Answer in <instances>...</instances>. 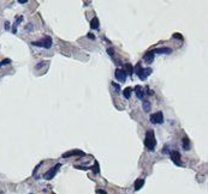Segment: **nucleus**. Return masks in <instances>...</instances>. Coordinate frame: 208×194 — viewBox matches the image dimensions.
Returning a JSON list of instances; mask_svg holds the SVG:
<instances>
[{
  "instance_id": "1",
  "label": "nucleus",
  "mask_w": 208,
  "mask_h": 194,
  "mask_svg": "<svg viewBox=\"0 0 208 194\" xmlns=\"http://www.w3.org/2000/svg\"><path fill=\"white\" fill-rule=\"evenodd\" d=\"M144 145L149 151H154L155 146H156V140H155V135L153 131H148L146 133V139H144Z\"/></svg>"
},
{
  "instance_id": "2",
  "label": "nucleus",
  "mask_w": 208,
  "mask_h": 194,
  "mask_svg": "<svg viewBox=\"0 0 208 194\" xmlns=\"http://www.w3.org/2000/svg\"><path fill=\"white\" fill-rule=\"evenodd\" d=\"M136 72H137V76H138V78H140L141 81H146L148 76L152 73V70H150V68H142L141 64H138V65L136 66Z\"/></svg>"
},
{
  "instance_id": "3",
  "label": "nucleus",
  "mask_w": 208,
  "mask_h": 194,
  "mask_svg": "<svg viewBox=\"0 0 208 194\" xmlns=\"http://www.w3.org/2000/svg\"><path fill=\"white\" fill-rule=\"evenodd\" d=\"M33 46H36V47H45V48H51L52 47V39L47 36V37H45V40L42 41H36V42H33L31 43Z\"/></svg>"
},
{
  "instance_id": "4",
  "label": "nucleus",
  "mask_w": 208,
  "mask_h": 194,
  "mask_svg": "<svg viewBox=\"0 0 208 194\" xmlns=\"http://www.w3.org/2000/svg\"><path fill=\"white\" fill-rule=\"evenodd\" d=\"M60 168V164L58 163V164H55L53 168H51L49 170H48L46 174H43V179H46V180H52L55 174H57V171H58V169Z\"/></svg>"
},
{
  "instance_id": "5",
  "label": "nucleus",
  "mask_w": 208,
  "mask_h": 194,
  "mask_svg": "<svg viewBox=\"0 0 208 194\" xmlns=\"http://www.w3.org/2000/svg\"><path fill=\"white\" fill-rule=\"evenodd\" d=\"M150 122L152 123H162L164 122V114L161 113V112H158V113H154L150 115Z\"/></svg>"
},
{
  "instance_id": "6",
  "label": "nucleus",
  "mask_w": 208,
  "mask_h": 194,
  "mask_svg": "<svg viewBox=\"0 0 208 194\" xmlns=\"http://www.w3.org/2000/svg\"><path fill=\"white\" fill-rule=\"evenodd\" d=\"M114 76H115V79L118 81H121V83H124V81H126V77H128L125 70H121V68H117V70H115Z\"/></svg>"
},
{
  "instance_id": "7",
  "label": "nucleus",
  "mask_w": 208,
  "mask_h": 194,
  "mask_svg": "<svg viewBox=\"0 0 208 194\" xmlns=\"http://www.w3.org/2000/svg\"><path fill=\"white\" fill-rule=\"evenodd\" d=\"M171 160H172V162L175 163L176 165H183L181 161V154L178 151H172L171 152Z\"/></svg>"
},
{
  "instance_id": "8",
  "label": "nucleus",
  "mask_w": 208,
  "mask_h": 194,
  "mask_svg": "<svg viewBox=\"0 0 208 194\" xmlns=\"http://www.w3.org/2000/svg\"><path fill=\"white\" fill-rule=\"evenodd\" d=\"M143 60L146 61L147 64H152V62L154 61V53H153V50H152V52H148V53L144 55Z\"/></svg>"
},
{
  "instance_id": "9",
  "label": "nucleus",
  "mask_w": 208,
  "mask_h": 194,
  "mask_svg": "<svg viewBox=\"0 0 208 194\" xmlns=\"http://www.w3.org/2000/svg\"><path fill=\"white\" fill-rule=\"evenodd\" d=\"M135 91H136V95H137V97H138L140 100H143V98H144V91H143V87H140V85L135 87Z\"/></svg>"
},
{
  "instance_id": "10",
  "label": "nucleus",
  "mask_w": 208,
  "mask_h": 194,
  "mask_svg": "<svg viewBox=\"0 0 208 194\" xmlns=\"http://www.w3.org/2000/svg\"><path fill=\"white\" fill-rule=\"evenodd\" d=\"M70 156H84V154H83L82 151H78V150H76V151H70V152H66V154L63 155V157H64V158H66V157H70Z\"/></svg>"
},
{
  "instance_id": "11",
  "label": "nucleus",
  "mask_w": 208,
  "mask_h": 194,
  "mask_svg": "<svg viewBox=\"0 0 208 194\" xmlns=\"http://www.w3.org/2000/svg\"><path fill=\"white\" fill-rule=\"evenodd\" d=\"M153 53H158V54H171V53H172V49H171V48H159V49H155V50H153Z\"/></svg>"
},
{
  "instance_id": "12",
  "label": "nucleus",
  "mask_w": 208,
  "mask_h": 194,
  "mask_svg": "<svg viewBox=\"0 0 208 194\" xmlns=\"http://www.w3.org/2000/svg\"><path fill=\"white\" fill-rule=\"evenodd\" d=\"M144 185V180L143 179H137L135 182V191H140Z\"/></svg>"
},
{
  "instance_id": "13",
  "label": "nucleus",
  "mask_w": 208,
  "mask_h": 194,
  "mask_svg": "<svg viewBox=\"0 0 208 194\" xmlns=\"http://www.w3.org/2000/svg\"><path fill=\"white\" fill-rule=\"evenodd\" d=\"M131 92H132V89L131 87H125L124 89V91H123V95H124V97L129 100L130 97H131Z\"/></svg>"
},
{
  "instance_id": "14",
  "label": "nucleus",
  "mask_w": 208,
  "mask_h": 194,
  "mask_svg": "<svg viewBox=\"0 0 208 194\" xmlns=\"http://www.w3.org/2000/svg\"><path fill=\"white\" fill-rule=\"evenodd\" d=\"M99 19L96 18V17H94L93 19H92V22H90V28L92 29H99Z\"/></svg>"
},
{
  "instance_id": "15",
  "label": "nucleus",
  "mask_w": 208,
  "mask_h": 194,
  "mask_svg": "<svg viewBox=\"0 0 208 194\" xmlns=\"http://www.w3.org/2000/svg\"><path fill=\"white\" fill-rule=\"evenodd\" d=\"M150 108H152V106H150V102L149 101H143V109H144V112H149L150 110Z\"/></svg>"
},
{
  "instance_id": "16",
  "label": "nucleus",
  "mask_w": 208,
  "mask_h": 194,
  "mask_svg": "<svg viewBox=\"0 0 208 194\" xmlns=\"http://www.w3.org/2000/svg\"><path fill=\"white\" fill-rule=\"evenodd\" d=\"M22 20H23V18H22V17H18V18H17V22L14 24V29H12V31H14V34L17 33V27H18V24H20Z\"/></svg>"
},
{
  "instance_id": "17",
  "label": "nucleus",
  "mask_w": 208,
  "mask_h": 194,
  "mask_svg": "<svg viewBox=\"0 0 208 194\" xmlns=\"http://www.w3.org/2000/svg\"><path fill=\"white\" fill-rule=\"evenodd\" d=\"M189 146H190V141H189L188 138H184L183 139V147H184V150H188Z\"/></svg>"
},
{
  "instance_id": "18",
  "label": "nucleus",
  "mask_w": 208,
  "mask_h": 194,
  "mask_svg": "<svg viewBox=\"0 0 208 194\" xmlns=\"http://www.w3.org/2000/svg\"><path fill=\"white\" fill-rule=\"evenodd\" d=\"M125 68H126V71H125L126 74H130V76H131V74H132V66H131L130 64H126V65H125Z\"/></svg>"
},
{
  "instance_id": "19",
  "label": "nucleus",
  "mask_w": 208,
  "mask_h": 194,
  "mask_svg": "<svg viewBox=\"0 0 208 194\" xmlns=\"http://www.w3.org/2000/svg\"><path fill=\"white\" fill-rule=\"evenodd\" d=\"M8 64H11V60H10V59H5V60H3L0 62V67L5 66V65H8Z\"/></svg>"
},
{
  "instance_id": "20",
  "label": "nucleus",
  "mask_w": 208,
  "mask_h": 194,
  "mask_svg": "<svg viewBox=\"0 0 208 194\" xmlns=\"http://www.w3.org/2000/svg\"><path fill=\"white\" fill-rule=\"evenodd\" d=\"M111 85H112V87H113L114 89H115V90H117V91H118V92H119V91H121V87H119V85H118V84H117V83H113V81H112V83H111Z\"/></svg>"
},
{
  "instance_id": "21",
  "label": "nucleus",
  "mask_w": 208,
  "mask_h": 194,
  "mask_svg": "<svg viewBox=\"0 0 208 194\" xmlns=\"http://www.w3.org/2000/svg\"><path fill=\"white\" fill-rule=\"evenodd\" d=\"M43 64H46V62H39V65L36 66V70H39V68H41V67L43 66Z\"/></svg>"
},
{
  "instance_id": "22",
  "label": "nucleus",
  "mask_w": 208,
  "mask_h": 194,
  "mask_svg": "<svg viewBox=\"0 0 208 194\" xmlns=\"http://www.w3.org/2000/svg\"><path fill=\"white\" fill-rule=\"evenodd\" d=\"M88 37H89V39H92V40H94L95 39V36L93 35V34H88Z\"/></svg>"
},
{
  "instance_id": "23",
  "label": "nucleus",
  "mask_w": 208,
  "mask_h": 194,
  "mask_svg": "<svg viewBox=\"0 0 208 194\" xmlns=\"http://www.w3.org/2000/svg\"><path fill=\"white\" fill-rule=\"evenodd\" d=\"M98 193H99V194H107L106 192H105V191H102V189H99V191H98Z\"/></svg>"
},
{
  "instance_id": "24",
  "label": "nucleus",
  "mask_w": 208,
  "mask_h": 194,
  "mask_svg": "<svg viewBox=\"0 0 208 194\" xmlns=\"http://www.w3.org/2000/svg\"><path fill=\"white\" fill-rule=\"evenodd\" d=\"M10 28V23L8 22H5V29H8Z\"/></svg>"
},
{
  "instance_id": "25",
  "label": "nucleus",
  "mask_w": 208,
  "mask_h": 194,
  "mask_svg": "<svg viewBox=\"0 0 208 194\" xmlns=\"http://www.w3.org/2000/svg\"><path fill=\"white\" fill-rule=\"evenodd\" d=\"M18 3H20V4H25V3H27V0H20Z\"/></svg>"
}]
</instances>
